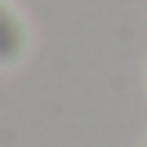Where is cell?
Returning a JSON list of instances; mask_svg holds the SVG:
<instances>
[{
  "mask_svg": "<svg viewBox=\"0 0 147 147\" xmlns=\"http://www.w3.org/2000/svg\"><path fill=\"white\" fill-rule=\"evenodd\" d=\"M0 22H5V45H0V63H18L22 45H27V31H22V18L9 0L0 5Z\"/></svg>",
  "mask_w": 147,
  "mask_h": 147,
  "instance_id": "6da1fadb",
  "label": "cell"
}]
</instances>
